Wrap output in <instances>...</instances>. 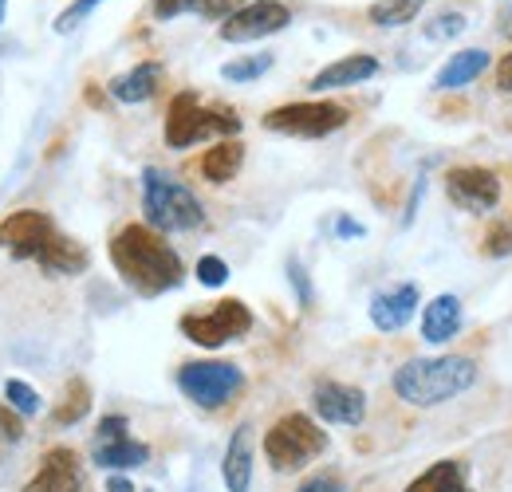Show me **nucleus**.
<instances>
[{"instance_id":"nucleus-2","label":"nucleus","mask_w":512,"mask_h":492,"mask_svg":"<svg viewBox=\"0 0 512 492\" xmlns=\"http://www.w3.org/2000/svg\"><path fill=\"white\" fill-rule=\"evenodd\" d=\"M477 382V363L465 355H434V359H406L402 367L394 370V394L406 406L430 410L461 398L465 390H473Z\"/></svg>"},{"instance_id":"nucleus-30","label":"nucleus","mask_w":512,"mask_h":492,"mask_svg":"<svg viewBox=\"0 0 512 492\" xmlns=\"http://www.w3.org/2000/svg\"><path fill=\"white\" fill-rule=\"evenodd\" d=\"M193 272H197L201 288H225V280H229V264H225L221 256H213V252H209V256H201Z\"/></svg>"},{"instance_id":"nucleus-31","label":"nucleus","mask_w":512,"mask_h":492,"mask_svg":"<svg viewBox=\"0 0 512 492\" xmlns=\"http://www.w3.org/2000/svg\"><path fill=\"white\" fill-rule=\"evenodd\" d=\"M0 441H4V445H20V441H24V418H20L8 402L0 406Z\"/></svg>"},{"instance_id":"nucleus-24","label":"nucleus","mask_w":512,"mask_h":492,"mask_svg":"<svg viewBox=\"0 0 512 492\" xmlns=\"http://www.w3.org/2000/svg\"><path fill=\"white\" fill-rule=\"evenodd\" d=\"M87 414H91V386H87L83 378H71L64 386L60 406L52 410V422H56V426H79Z\"/></svg>"},{"instance_id":"nucleus-11","label":"nucleus","mask_w":512,"mask_h":492,"mask_svg":"<svg viewBox=\"0 0 512 492\" xmlns=\"http://www.w3.org/2000/svg\"><path fill=\"white\" fill-rule=\"evenodd\" d=\"M446 197L465 213H493L501 205V178L489 166H453L446 174Z\"/></svg>"},{"instance_id":"nucleus-35","label":"nucleus","mask_w":512,"mask_h":492,"mask_svg":"<svg viewBox=\"0 0 512 492\" xmlns=\"http://www.w3.org/2000/svg\"><path fill=\"white\" fill-rule=\"evenodd\" d=\"M296 492H343V485H339V477H331V473H316V477H308Z\"/></svg>"},{"instance_id":"nucleus-13","label":"nucleus","mask_w":512,"mask_h":492,"mask_svg":"<svg viewBox=\"0 0 512 492\" xmlns=\"http://www.w3.org/2000/svg\"><path fill=\"white\" fill-rule=\"evenodd\" d=\"M24 492H91L79 453H75L71 445H52V449L40 457V469H36V477L24 485Z\"/></svg>"},{"instance_id":"nucleus-21","label":"nucleus","mask_w":512,"mask_h":492,"mask_svg":"<svg viewBox=\"0 0 512 492\" xmlns=\"http://www.w3.org/2000/svg\"><path fill=\"white\" fill-rule=\"evenodd\" d=\"M36 264H40L48 276H79V272H87L91 256H87V248L79 245V241L56 233V237L44 245V252L36 256Z\"/></svg>"},{"instance_id":"nucleus-39","label":"nucleus","mask_w":512,"mask_h":492,"mask_svg":"<svg viewBox=\"0 0 512 492\" xmlns=\"http://www.w3.org/2000/svg\"><path fill=\"white\" fill-rule=\"evenodd\" d=\"M107 492H134V485H130L127 473H111L107 477Z\"/></svg>"},{"instance_id":"nucleus-40","label":"nucleus","mask_w":512,"mask_h":492,"mask_svg":"<svg viewBox=\"0 0 512 492\" xmlns=\"http://www.w3.org/2000/svg\"><path fill=\"white\" fill-rule=\"evenodd\" d=\"M4 16H8V0H0V24H4Z\"/></svg>"},{"instance_id":"nucleus-36","label":"nucleus","mask_w":512,"mask_h":492,"mask_svg":"<svg viewBox=\"0 0 512 492\" xmlns=\"http://www.w3.org/2000/svg\"><path fill=\"white\" fill-rule=\"evenodd\" d=\"M119 433H130V422L123 414H107V418L95 426V437H119Z\"/></svg>"},{"instance_id":"nucleus-22","label":"nucleus","mask_w":512,"mask_h":492,"mask_svg":"<svg viewBox=\"0 0 512 492\" xmlns=\"http://www.w3.org/2000/svg\"><path fill=\"white\" fill-rule=\"evenodd\" d=\"M241 166H245V142L237 138H221L201 154V174L213 185H229L241 174Z\"/></svg>"},{"instance_id":"nucleus-16","label":"nucleus","mask_w":512,"mask_h":492,"mask_svg":"<svg viewBox=\"0 0 512 492\" xmlns=\"http://www.w3.org/2000/svg\"><path fill=\"white\" fill-rule=\"evenodd\" d=\"M375 75H379V60L371 52H351V56H339L335 63L320 67L308 87L316 95H327V91H339V87H359V83H367Z\"/></svg>"},{"instance_id":"nucleus-34","label":"nucleus","mask_w":512,"mask_h":492,"mask_svg":"<svg viewBox=\"0 0 512 492\" xmlns=\"http://www.w3.org/2000/svg\"><path fill=\"white\" fill-rule=\"evenodd\" d=\"M249 0H205L201 4V16H209V20H229L237 8H245Z\"/></svg>"},{"instance_id":"nucleus-17","label":"nucleus","mask_w":512,"mask_h":492,"mask_svg":"<svg viewBox=\"0 0 512 492\" xmlns=\"http://www.w3.org/2000/svg\"><path fill=\"white\" fill-rule=\"evenodd\" d=\"M221 481L229 492H249L253 489V426H237L229 445H225V457H221Z\"/></svg>"},{"instance_id":"nucleus-25","label":"nucleus","mask_w":512,"mask_h":492,"mask_svg":"<svg viewBox=\"0 0 512 492\" xmlns=\"http://www.w3.org/2000/svg\"><path fill=\"white\" fill-rule=\"evenodd\" d=\"M426 4H430V0H375V4L367 8V20H371L375 28H402V24L418 20V12H422Z\"/></svg>"},{"instance_id":"nucleus-3","label":"nucleus","mask_w":512,"mask_h":492,"mask_svg":"<svg viewBox=\"0 0 512 492\" xmlns=\"http://www.w3.org/2000/svg\"><path fill=\"white\" fill-rule=\"evenodd\" d=\"M142 213L154 233H193L205 225V205L197 193L154 166L142 170Z\"/></svg>"},{"instance_id":"nucleus-29","label":"nucleus","mask_w":512,"mask_h":492,"mask_svg":"<svg viewBox=\"0 0 512 492\" xmlns=\"http://www.w3.org/2000/svg\"><path fill=\"white\" fill-rule=\"evenodd\" d=\"M481 252H485L489 260H505V256H512V221L489 225V233H485V241H481Z\"/></svg>"},{"instance_id":"nucleus-41","label":"nucleus","mask_w":512,"mask_h":492,"mask_svg":"<svg viewBox=\"0 0 512 492\" xmlns=\"http://www.w3.org/2000/svg\"><path fill=\"white\" fill-rule=\"evenodd\" d=\"M142 492H154V489H142Z\"/></svg>"},{"instance_id":"nucleus-9","label":"nucleus","mask_w":512,"mask_h":492,"mask_svg":"<svg viewBox=\"0 0 512 492\" xmlns=\"http://www.w3.org/2000/svg\"><path fill=\"white\" fill-rule=\"evenodd\" d=\"M292 24V8L284 0H249L245 8H237L229 20H221L217 36L225 44H253L264 36H276Z\"/></svg>"},{"instance_id":"nucleus-12","label":"nucleus","mask_w":512,"mask_h":492,"mask_svg":"<svg viewBox=\"0 0 512 492\" xmlns=\"http://www.w3.org/2000/svg\"><path fill=\"white\" fill-rule=\"evenodd\" d=\"M312 414L327 426H363L367 418V394L351 382L320 378L312 390Z\"/></svg>"},{"instance_id":"nucleus-32","label":"nucleus","mask_w":512,"mask_h":492,"mask_svg":"<svg viewBox=\"0 0 512 492\" xmlns=\"http://www.w3.org/2000/svg\"><path fill=\"white\" fill-rule=\"evenodd\" d=\"M201 4L205 0H150V8H154L158 20H174L182 12H201Z\"/></svg>"},{"instance_id":"nucleus-38","label":"nucleus","mask_w":512,"mask_h":492,"mask_svg":"<svg viewBox=\"0 0 512 492\" xmlns=\"http://www.w3.org/2000/svg\"><path fill=\"white\" fill-rule=\"evenodd\" d=\"M493 87H497V91H505V95H512V52H509V56H501V63H497Z\"/></svg>"},{"instance_id":"nucleus-15","label":"nucleus","mask_w":512,"mask_h":492,"mask_svg":"<svg viewBox=\"0 0 512 492\" xmlns=\"http://www.w3.org/2000/svg\"><path fill=\"white\" fill-rule=\"evenodd\" d=\"M146 461H150V445L130 433L91 441V465H99L103 473H130V469H142Z\"/></svg>"},{"instance_id":"nucleus-26","label":"nucleus","mask_w":512,"mask_h":492,"mask_svg":"<svg viewBox=\"0 0 512 492\" xmlns=\"http://www.w3.org/2000/svg\"><path fill=\"white\" fill-rule=\"evenodd\" d=\"M272 63H276L272 52L241 56V60H229L225 67H221V79H225V83H256L260 75H268V71H272Z\"/></svg>"},{"instance_id":"nucleus-10","label":"nucleus","mask_w":512,"mask_h":492,"mask_svg":"<svg viewBox=\"0 0 512 492\" xmlns=\"http://www.w3.org/2000/svg\"><path fill=\"white\" fill-rule=\"evenodd\" d=\"M52 237H56V225L44 209H16L0 221V248L12 260H36Z\"/></svg>"},{"instance_id":"nucleus-23","label":"nucleus","mask_w":512,"mask_h":492,"mask_svg":"<svg viewBox=\"0 0 512 492\" xmlns=\"http://www.w3.org/2000/svg\"><path fill=\"white\" fill-rule=\"evenodd\" d=\"M402 492H473L469 489V465L465 461H438L422 469Z\"/></svg>"},{"instance_id":"nucleus-1","label":"nucleus","mask_w":512,"mask_h":492,"mask_svg":"<svg viewBox=\"0 0 512 492\" xmlns=\"http://www.w3.org/2000/svg\"><path fill=\"white\" fill-rule=\"evenodd\" d=\"M111 264L123 276V284L134 288L138 296H162V292L182 288V280H186V264H182L178 248L138 221L123 225L111 237Z\"/></svg>"},{"instance_id":"nucleus-7","label":"nucleus","mask_w":512,"mask_h":492,"mask_svg":"<svg viewBox=\"0 0 512 492\" xmlns=\"http://www.w3.org/2000/svg\"><path fill=\"white\" fill-rule=\"evenodd\" d=\"M178 327H182V335L190 343L205 347V351H217V347L237 343V339H245L253 331V311H249L245 300H217L213 308L205 311H186L178 319Z\"/></svg>"},{"instance_id":"nucleus-4","label":"nucleus","mask_w":512,"mask_h":492,"mask_svg":"<svg viewBox=\"0 0 512 492\" xmlns=\"http://www.w3.org/2000/svg\"><path fill=\"white\" fill-rule=\"evenodd\" d=\"M166 146L170 150H190L205 138H237L241 119L229 107H205L197 91H178L166 107Z\"/></svg>"},{"instance_id":"nucleus-27","label":"nucleus","mask_w":512,"mask_h":492,"mask_svg":"<svg viewBox=\"0 0 512 492\" xmlns=\"http://www.w3.org/2000/svg\"><path fill=\"white\" fill-rule=\"evenodd\" d=\"M4 398H8V406H12L20 418H36V414H40V394H36L24 378H8V382H4Z\"/></svg>"},{"instance_id":"nucleus-37","label":"nucleus","mask_w":512,"mask_h":492,"mask_svg":"<svg viewBox=\"0 0 512 492\" xmlns=\"http://www.w3.org/2000/svg\"><path fill=\"white\" fill-rule=\"evenodd\" d=\"M335 237H343V241H359V237H367V229H363L359 221H351L347 213H339V221H335Z\"/></svg>"},{"instance_id":"nucleus-33","label":"nucleus","mask_w":512,"mask_h":492,"mask_svg":"<svg viewBox=\"0 0 512 492\" xmlns=\"http://www.w3.org/2000/svg\"><path fill=\"white\" fill-rule=\"evenodd\" d=\"M288 280H292V288H296L300 308H308V304H312V284H308V272H304V264H300L296 256L288 260Z\"/></svg>"},{"instance_id":"nucleus-18","label":"nucleus","mask_w":512,"mask_h":492,"mask_svg":"<svg viewBox=\"0 0 512 492\" xmlns=\"http://www.w3.org/2000/svg\"><path fill=\"white\" fill-rule=\"evenodd\" d=\"M158 87H162V63H154V60L134 63L130 71L115 75V79L107 83L111 99H115V103H127V107L154 99V95H158Z\"/></svg>"},{"instance_id":"nucleus-6","label":"nucleus","mask_w":512,"mask_h":492,"mask_svg":"<svg viewBox=\"0 0 512 492\" xmlns=\"http://www.w3.org/2000/svg\"><path fill=\"white\" fill-rule=\"evenodd\" d=\"M174 382L193 406L221 410L245 390V370L233 367V363H221V359H197V363H182Z\"/></svg>"},{"instance_id":"nucleus-19","label":"nucleus","mask_w":512,"mask_h":492,"mask_svg":"<svg viewBox=\"0 0 512 492\" xmlns=\"http://www.w3.org/2000/svg\"><path fill=\"white\" fill-rule=\"evenodd\" d=\"M461 323H465L461 300H457L453 292H442V296H434V300L422 308V339H426L430 347H442V343H449V339L461 331Z\"/></svg>"},{"instance_id":"nucleus-14","label":"nucleus","mask_w":512,"mask_h":492,"mask_svg":"<svg viewBox=\"0 0 512 492\" xmlns=\"http://www.w3.org/2000/svg\"><path fill=\"white\" fill-rule=\"evenodd\" d=\"M422 308V292H418V284H394V288H383V292H375L371 296V323L379 327V331H402L414 315Z\"/></svg>"},{"instance_id":"nucleus-20","label":"nucleus","mask_w":512,"mask_h":492,"mask_svg":"<svg viewBox=\"0 0 512 492\" xmlns=\"http://www.w3.org/2000/svg\"><path fill=\"white\" fill-rule=\"evenodd\" d=\"M489 63H493V56H489L485 48H465V52H453V56L446 60V67L434 75V87H438V91H461V87L477 83V79L489 71Z\"/></svg>"},{"instance_id":"nucleus-8","label":"nucleus","mask_w":512,"mask_h":492,"mask_svg":"<svg viewBox=\"0 0 512 492\" xmlns=\"http://www.w3.org/2000/svg\"><path fill=\"white\" fill-rule=\"evenodd\" d=\"M351 119V111L343 103H331V99H304V103H284V107H272L260 126L272 130V134H288V138H327L335 130H343Z\"/></svg>"},{"instance_id":"nucleus-28","label":"nucleus","mask_w":512,"mask_h":492,"mask_svg":"<svg viewBox=\"0 0 512 492\" xmlns=\"http://www.w3.org/2000/svg\"><path fill=\"white\" fill-rule=\"evenodd\" d=\"M465 28H469L465 12H453V8H449V12H438V16L426 24V40H434V44H438V40H453V36H461Z\"/></svg>"},{"instance_id":"nucleus-5","label":"nucleus","mask_w":512,"mask_h":492,"mask_svg":"<svg viewBox=\"0 0 512 492\" xmlns=\"http://www.w3.org/2000/svg\"><path fill=\"white\" fill-rule=\"evenodd\" d=\"M327 453V433L308 414H284L264 433V457L276 473H300Z\"/></svg>"}]
</instances>
